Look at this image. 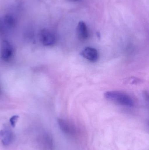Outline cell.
<instances>
[{
    "label": "cell",
    "mask_w": 149,
    "mask_h": 150,
    "mask_svg": "<svg viewBox=\"0 0 149 150\" xmlns=\"http://www.w3.org/2000/svg\"><path fill=\"white\" fill-rule=\"evenodd\" d=\"M108 100L124 106H133L134 101L131 97L127 93L119 91H109L104 94Z\"/></svg>",
    "instance_id": "6da1fadb"
},
{
    "label": "cell",
    "mask_w": 149,
    "mask_h": 150,
    "mask_svg": "<svg viewBox=\"0 0 149 150\" xmlns=\"http://www.w3.org/2000/svg\"><path fill=\"white\" fill-rule=\"evenodd\" d=\"M39 39L42 44L45 46H51L56 43L55 35L47 29H43L40 31Z\"/></svg>",
    "instance_id": "7a4b0ae2"
},
{
    "label": "cell",
    "mask_w": 149,
    "mask_h": 150,
    "mask_svg": "<svg viewBox=\"0 0 149 150\" xmlns=\"http://www.w3.org/2000/svg\"><path fill=\"white\" fill-rule=\"evenodd\" d=\"M14 54V49L10 43L8 41H3L1 48V58L4 61L10 59Z\"/></svg>",
    "instance_id": "3957f363"
},
{
    "label": "cell",
    "mask_w": 149,
    "mask_h": 150,
    "mask_svg": "<svg viewBox=\"0 0 149 150\" xmlns=\"http://www.w3.org/2000/svg\"><path fill=\"white\" fill-rule=\"evenodd\" d=\"M81 55L89 61L95 62L99 58V53L95 48L87 47L81 52Z\"/></svg>",
    "instance_id": "277c9868"
},
{
    "label": "cell",
    "mask_w": 149,
    "mask_h": 150,
    "mask_svg": "<svg viewBox=\"0 0 149 150\" xmlns=\"http://www.w3.org/2000/svg\"><path fill=\"white\" fill-rule=\"evenodd\" d=\"M77 32L79 38L81 40H86L89 36L87 26L83 21H80L78 24Z\"/></svg>",
    "instance_id": "5b68a950"
},
{
    "label": "cell",
    "mask_w": 149,
    "mask_h": 150,
    "mask_svg": "<svg viewBox=\"0 0 149 150\" xmlns=\"http://www.w3.org/2000/svg\"><path fill=\"white\" fill-rule=\"evenodd\" d=\"M0 138L4 145H8L12 141V133L9 130H2L0 132Z\"/></svg>",
    "instance_id": "8992f818"
},
{
    "label": "cell",
    "mask_w": 149,
    "mask_h": 150,
    "mask_svg": "<svg viewBox=\"0 0 149 150\" xmlns=\"http://www.w3.org/2000/svg\"><path fill=\"white\" fill-rule=\"evenodd\" d=\"M59 125L61 129L64 132L66 133H71L73 131L72 127L68 122L64 120H59Z\"/></svg>",
    "instance_id": "52a82bcc"
},
{
    "label": "cell",
    "mask_w": 149,
    "mask_h": 150,
    "mask_svg": "<svg viewBox=\"0 0 149 150\" xmlns=\"http://www.w3.org/2000/svg\"><path fill=\"white\" fill-rule=\"evenodd\" d=\"M18 118V116H14L10 119V124L12 125V127H14L15 124L16 122L17 121V119Z\"/></svg>",
    "instance_id": "ba28073f"
},
{
    "label": "cell",
    "mask_w": 149,
    "mask_h": 150,
    "mask_svg": "<svg viewBox=\"0 0 149 150\" xmlns=\"http://www.w3.org/2000/svg\"><path fill=\"white\" fill-rule=\"evenodd\" d=\"M1 87H0V95H1Z\"/></svg>",
    "instance_id": "9c48e42d"
},
{
    "label": "cell",
    "mask_w": 149,
    "mask_h": 150,
    "mask_svg": "<svg viewBox=\"0 0 149 150\" xmlns=\"http://www.w3.org/2000/svg\"><path fill=\"white\" fill-rule=\"evenodd\" d=\"M69 1H76V0H69Z\"/></svg>",
    "instance_id": "30bf717a"
}]
</instances>
